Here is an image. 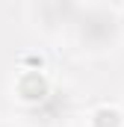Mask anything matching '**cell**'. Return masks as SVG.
Returning a JSON list of instances; mask_svg holds the SVG:
<instances>
[{
    "mask_svg": "<svg viewBox=\"0 0 124 127\" xmlns=\"http://www.w3.org/2000/svg\"><path fill=\"white\" fill-rule=\"evenodd\" d=\"M21 92H24V97H44V80L38 74H27L21 83Z\"/></svg>",
    "mask_w": 124,
    "mask_h": 127,
    "instance_id": "cell-1",
    "label": "cell"
},
{
    "mask_svg": "<svg viewBox=\"0 0 124 127\" xmlns=\"http://www.w3.org/2000/svg\"><path fill=\"white\" fill-rule=\"evenodd\" d=\"M94 124L97 127H118V115H115L112 109H100L97 118H94Z\"/></svg>",
    "mask_w": 124,
    "mask_h": 127,
    "instance_id": "cell-2",
    "label": "cell"
}]
</instances>
